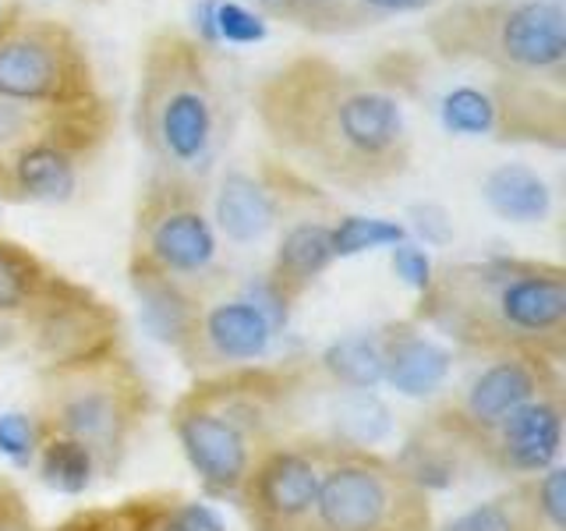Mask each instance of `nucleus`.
Listing matches in <instances>:
<instances>
[{
	"mask_svg": "<svg viewBox=\"0 0 566 531\" xmlns=\"http://www.w3.org/2000/svg\"><path fill=\"white\" fill-rule=\"evenodd\" d=\"M252 106L280 164L315 188L368 195L411 170L415 135L397 88L323 53H294L265 71Z\"/></svg>",
	"mask_w": 566,
	"mask_h": 531,
	"instance_id": "nucleus-1",
	"label": "nucleus"
},
{
	"mask_svg": "<svg viewBox=\"0 0 566 531\" xmlns=\"http://www.w3.org/2000/svg\"><path fill=\"white\" fill-rule=\"evenodd\" d=\"M315 386V362H259L199 376L174 400L170 433L206 500H234L255 460L297 436Z\"/></svg>",
	"mask_w": 566,
	"mask_h": 531,
	"instance_id": "nucleus-2",
	"label": "nucleus"
},
{
	"mask_svg": "<svg viewBox=\"0 0 566 531\" xmlns=\"http://www.w3.org/2000/svg\"><path fill=\"white\" fill-rule=\"evenodd\" d=\"M415 323L474 358H566V270L548 259L489 256L436 266Z\"/></svg>",
	"mask_w": 566,
	"mask_h": 531,
	"instance_id": "nucleus-3",
	"label": "nucleus"
},
{
	"mask_svg": "<svg viewBox=\"0 0 566 531\" xmlns=\"http://www.w3.org/2000/svg\"><path fill=\"white\" fill-rule=\"evenodd\" d=\"M209 50L185 29L153 32L142 46L135 88V135L153 170L195 185H209L234 128Z\"/></svg>",
	"mask_w": 566,
	"mask_h": 531,
	"instance_id": "nucleus-4",
	"label": "nucleus"
},
{
	"mask_svg": "<svg viewBox=\"0 0 566 531\" xmlns=\"http://www.w3.org/2000/svg\"><path fill=\"white\" fill-rule=\"evenodd\" d=\"M43 433L67 436L93 454L99 482L120 475L135 439L153 415V386L124 351L35 372V407Z\"/></svg>",
	"mask_w": 566,
	"mask_h": 531,
	"instance_id": "nucleus-5",
	"label": "nucleus"
},
{
	"mask_svg": "<svg viewBox=\"0 0 566 531\" xmlns=\"http://www.w3.org/2000/svg\"><path fill=\"white\" fill-rule=\"evenodd\" d=\"M442 61H474L495 79L563 85L566 11L563 0H453L424 25Z\"/></svg>",
	"mask_w": 566,
	"mask_h": 531,
	"instance_id": "nucleus-6",
	"label": "nucleus"
},
{
	"mask_svg": "<svg viewBox=\"0 0 566 531\" xmlns=\"http://www.w3.org/2000/svg\"><path fill=\"white\" fill-rule=\"evenodd\" d=\"M209 185L153 170L138 191L128 280H174L188 288H209L227 277L220 262V235L209 220Z\"/></svg>",
	"mask_w": 566,
	"mask_h": 531,
	"instance_id": "nucleus-7",
	"label": "nucleus"
},
{
	"mask_svg": "<svg viewBox=\"0 0 566 531\" xmlns=\"http://www.w3.org/2000/svg\"><path fill=\"white\" fill-rule=\"evenodd\" d=\"M432 496L394 457L333 439L308 531H432Z\"/></svg>",
	"mask_w": 566,
	"mask_h": 531,
	"instance_id": "nucleus-8",
	"label": "nucleus"
},
{
	"mask_svg": "<svg viewBox=\"0 0 566 531\" xmlns=\"http://www.w3.org/2000/svg\"><path fill=\"white\" fill-rule=\"evenodd\" d=\"M0 96L35 106H85L103 100L88 43L61 18L4 4L0 14Z\"/></svg>",
	"mask_w": 566,
	"mask_h": 531,
	"instance_id": "nucleus-9",
	"label": "nucleus"
},
{
	"mask_svg": "<svg viewBox=\"0 0 566 531\" xmlns=\"http://www.w3.org/2000/svg\"><path fill=\"white\" fill-rule=\"evenodd\" d=\"M291 312L270 294L265 280H217L202 291L181 347L174 354L195 379L212 372L259 365L270 358L273 341L287 330Z\"/></svg>",
	"mask_w": 566,
	"mask_h": 531,
	"instance_id": "nucleus-10",
	"label": "nucleus"
},
{
	"mask_svg": "<svg viewBox=\"0 0 566 531\" xmlns=\"http://www.w3.org/2000/svg\"><path fill=\"white\" fill-rule=\"evenodd\" d=\"M124 333H128L124 319L111 301L96 294L88 283H78L57 270L29 319L14 358L29 362L35 372L64 368L111 351H124L128 344Z\"/></svg>",
	"mask_w": 566,
	"mask_h": 531,
	"instance_id": "nucleus-11",
	"label": "nucleus"
},
{
	"mask_svg": "<svg viewBox=\"0 0 566 531\" xmlns=\"http://www.w3.org/2000/svg\"><path fill=\"white\" fill-rule=\"evenodd\" d=\"M114 135V106L111 100H96L75 106L61 128L35 142L8 167L0 185V202H43L61 206L71 202L82 188L85 170L103 153Z\"/></svg>",
	"mask_w": 566,
	"mask_h": 531,
	"instance_id": "nucleus-12",
	"label": "nucleus"
},
{
	"mask_svg": "<svg viewBox=\"0 0 566 531\" xmlns=\"http://www.w3.org/2000/svg\"><path fill=\"white\" fill-rule=\"evenodd\" d=\"M329 442V436L297 433L255 460L230 500L248 531H308Z\"/></svg>",
	"mask_w": 566,
	"mask_h": 531,
	"instance_id": "nucleus-13",
	"label": "nucleus"
},
{
	"mask_svg": "<svg viewBox=\"0 0 566 531\" xmlns=\"http://www.w3.org/2000/svg\"><path fill=\"white\" fill-rule=\"evenodd\" d=\"M553 389H563L559 365L535 358V354H500V358H482V365L424 418L457 436L474 457V442L489 429H495L521 404L553 394Z\"/></svg>",
	"mask_w": 566,
	"mask_h": 531,
	"instance_id": "nucleus-14",
	"label": "nucleus"
},
{
	"mask_svg": "<svg viewBox=\"0 0 566 531\" xmlns=\"http://www.w3.org/2000/svg\"><path fill=\"white\" fill-rule=\"evenodd\" d=\"M563 389L527 400L474 442V465L503 478H521V482L556 468L563 450Z\"/></svg>",
	"mask_w": 566,
	"mask_h": 531,
	"instance_id": "nucleus-15",
	"label": "nucleus"
},
{
	"mask_svg": "<svg viewBox=\"0 0 566 531\" xmlns=\"http://www.w3.org/2000/svg\"><path fill=\"white\" fill-rule=\"evenodd\" d=\"M209 220L217 227L220 241L227 244H259L283 217V191L265 174H252L241 167H230L220 174V181L206 191Z\"/></svg>",
	"mask_w": 566,
	"mask_h": 531,
	"instance_id": "nucleus-16",
	"label": "nucleus"
},
{
	"mask_svg": "<svg viewBox=\"0 0 566 531\" xmlns=\"http://www.w3.org/2000/svg\"><path fill=\"white\" fill-rule=\"evenodd\" d=\"M495 100V138L503 142H538L548 149L566 146V100L563 85L495 79L489 85Z\"/></svg>",
	"mask_w": 566,
	"mask_h": 531,
	"instance_id": "nucleus-17",
	"label": "nucleus"
},
{
	"mask_svg": "<svg viewBox=\"0 0 566 531\" xmlns=\"http://www.w3.org/2000/svg\"><path fill=\"white\" fill-rule=\"evenodd\" d=\"M382 330V383L400 397L424 400L447 389L453 372V354L415 319L386 323Z\"/></svg>",
	"mask_w": 566,
	"mask_h": 531,
	"instance_id": "nucleus-18",
	"label": "nucleus"
},
{
	"mask_svg": "<svg viewBox=\"0 0 566 531\" xmlns=\"http://www.w3.org/2000/svg\"><path fill=\"white\" fill-rule=\"evenodd\" d=\"M329 227L333 223L323 217H297L280 230L270 270L262 273V280L287 312H294V305L308 294L312 283L336 262Z\"/></svg>",
	"mask_w": 566,
	"mask_h": 531,
	"instance_id": "nucleus-19",
	"label": "nucleus"
},
{
	"mask_svg": "<svg viewBox=\"0 0 566 531\" xmlns=\"http://www.w3.org/2000/svg\"><path fill=\"white\" fill-rule=\"evenodd\" d=\"M53 277H57V266H50L22 241L0 238V358L18 354L22 333Z\"/></svg>",
	"mask_w": 566,
	"mask_h": 531,
	"instance_id": "nucleus-20",
	"label": "nucleus"
},
{
	"mask_svg": "<svg viewBox=\"0 0 566 531\" xmlns=\"http://www.w3.org/2000/svg\"><path fill=\"white\" fill-rule=\"evenodd\" d=\"M394 460L403 468V475L415 478L429 496L457 486L468 471L478 468L464 442L450 436L447 429H439V425L429 421L424 415L411 429V436L403 439V447Z\"/></svg>",
	"mask_w": 566,
	"mask_h": 531,
	"instance_id": "nucleus-21",
	"label": "nucleus"
},
{
	"mask_svg": "<svg viewBox=\"0 0 566 531\" xmlns=\"http://www.w3.org/2000/svg\"><path fill=\"white\" fill-rule=\"evenodd\" d=\"M485 206L506 223H542L553 212V188L527 164H500L482 177Z\"/></svg>",
	"mask_w": 566,
	"mask_h": 531,
	"instance_id": "nucleus-22",
	"label": "nucleus"
},
{
	"mask_svg": "<svg viewBox=\"0 0 566 531\" xmlns=\"http://www.w3.org/2000/svg\"><path fill=\"white\" fill-rule=\"evenodd\" d=\"M315 368L333 389L376 394L382 386V330H358L333 341L315 358Z\"/></svg>",
	"mask_w": 566,
	"mask_h": 531,
	"instance_id": "nucleus-23",
	"label": "nucleus"
},
{
	"mask_svg": "<svg viewBox=\"0 0 566 531\" xmlns=\"http://www.w3.org/2000/svg\"><path fill=\"white\" fill-rule=\"evenodd\" d=\"M128 283L138 298L142 326L149 330L153 341H159L170 351L181 347L206 288H188V283H174V280H128Z\"/></svg>",
	"mask_w": 566,
	"mask_h": 531,
	"instance_id": "nucleus-24",
	"label": "nucleus"
},
{
	"mask_svg": "<svg viewBox=\"0 0 566 531\" xmlns=\"http://www.w3.org/2000/svg\"><path fill=\"white\" fill-rule=\"evenodd\" d=\"M32 471L40 475V482L50 492H61V496H82L93 486H99V471H96L93 454H88L82 442L67 439V436H53V433H43L40 450H35V460H32Z\"/></svg>",
	"mask_w": 566,
	"mask_h": 531,
	"instance_id": "nucleus-25",
	"label": "nucleus"
},
{
	"mask_svg": "<svg viewBox=\"0 0 566 531\" xmlns=\"http://www.w3.org/2000/svg\"><path fill=\"white\" fill-rule=\"evenodd\" d=\"M75 111V106H35L0 96V185H4L8 167L35 142H43L61 128V121Z\"/></svg>",
	"mask_w": 566,
	"mask_h": 531,
	"instance_id": "nucleus-26",
	"label": "nucleus"
},
{
	"mask_svg": "<svg viewBox=\"0 0 566 531\" xmlns=\"http://www.w3.org/2000/svg\"><path fill=\"white\" fill-rule=\"evenodd\" d=\"M164 500H167V489H153V492H138L117 503L82 507L46 531H153L159 510H164Z\"/></svg>",
	"mask_w": 566,
	"mask_h": 531,
	"instance_id": "nucleus-27",
	"label": "nucleus"
},
{
	"mask_svg": "<svg viewBox=\"0 0 566 531\" xmlns=\"http://www.w3.org/2000/svg\"><path fill=\"white\" fill-rule=\"evenodd\" d=\"M524 531H566V468L556 465L517 482Z\"/></svg>",
	"mask_w": 566,
	"mask_h": 531,
	"instance_id": "nucleus-28",
	"label": "nucleus"
},
{
	"mask_svg": "<svg viewBox=\"0 0 566 531\" xmlns=\"http://www.w3.org/2000/svg\"><path fill=\"white\" fill-rule=\"evenodd\" d=\"M273 14L318 35H336V32H354L371 25L361 14L358 0H280Z\"/></svg>",
	"mask_w": 566,
	"mask_h": 531,
	"instance_id": "nucleus-29",
	"label": "nucleus"
},
{
	"mask_svg": "<svg viewBox=\"0 0 566 531\" xmlns=\"http://www.w3.org/2000/svg\"><path fill=\"white\" fill-rule=\"evenodd\" d=\"M333 259H354L361 252H376V248H394L407 241V227L386 217H340L329 227Z\"/></svg>",
	"mask_w": 566,
	"mask_h": 531,
	"instance_id": "nucleus-30",
	"label": "nucleus"
},
{
	"mask_svg": "<svg viewBox=\"0 0 566 531\" xmlns=\"http://www.w3.org/2000/svg\"><path fill=\"white\" fill-rule=\"evenodd\" d=\"M439 124L450 135H495V100L489 88L457 85L439 100Z\"/></svg>",
	"mask_w": 566,
	"mask_h": 531,
	"instance_id": "nucleus-31",
	"label": "nucleus"
},
{
	"mask_svg": "<svg viewBox=\"0 0 566 531\" xmlns=\"http://www.w3.org/2000/svg\"><path fill=\"white\" fill-rule=\"evenodd\" d=\"M432 531H524V518H521V492L517 486L492 496V500H482L468 510H460L457 518L442 521Z\"/></svg>",
	"mask_w": 566,
	"mask_h": 531,
	"instance_id": "nucleus-32",
	"label": "nucleus"
},
{
	"mask_svg": "<svg viewBox=\"0 0 566 531\" xmlns=\"http://www.w3.org/2000/svg\"><path fill=\"white\" fill-rule=\"evenodd\" d=\"M40 439L43 425L32 412H0V457H8L14 468H32Z\"/></svg>",
	"mask_w": 566,
	"mask_h": 531,
	"instance_id": "nucleus-33",
	"label": "nucleus"
},
{
	"mask_svg": "<svg viewBox=\"0 0 566 531\" xmlns=\"http://www.w3.org/2000/svg\"><path fill=\"white\" fill-rule=\"evenodd\" d=\"M153 531H227V524L209 503L191 500V496L181 492H167Z\"/></svg>",
	"mask_w": 566,
	"mask_h": 531,
	"instance_id": "nucleus-34",
	"label": "nucleus"
},
{
	"mask_svg": "<svg viewBox=\"0 0 566 531\" xmlns=\"http://www.w3.org/2000/svg\"><path fill=\"white\" fill-rule=\"evenodd\" d=\"M212 25H217V40L220 43H234V46H248V43H262L270 25L265 18L248 11L238 0H217V11H212Z\"/></svg>",
	"mask_w": 566,
	"mask_h": 531,
	"instance_id": "nucleus-35",
	"label": "nucleus"
},
{
	"mask_svg": "<svg viewBox=\"0 0 566 531\" xmlns=\"http://www.w3.org/2000/svg\"><path fill=\"white\" fill-rule=\"evenodd\" d=\"M389 266H394V273H397L415 294H421L424 288H429V283H432V273H436L432 256L424 252V244H418V241H411V238L389 248Z\"/></svg>",
	"mask_w": 566,
	"mask_h": 531,
	"instance_id": "nucleus-36",
	"label": "nucleus"
},
{
	"mask_svg": "<svg viewBox=\"0 0 566 531\" xmlns=\"http://www.w3.org/2000/svg\"><path fill=\"white\" fill-rule=\"evenodd\" d=\"M407 220H411V230L424 241V244H432V248H442V244H450L453 241V220H450V212L436 206V202H418L407 209Z\"/></svg>",
	"mask_w": 566,
	"mask_h": 531,
	"instance_id": "nucleus-37",
	"label": "nucleus"
},
{
	"mask_svg": "<svg viewBox=\"0 0 566 531\" xmlns=\"http://www.w3.org/2000/svg\"><path fill=\"white\" fill-rule=\"evenodd\" d=\"M0 531H43L29 510L25 492L8 478H0Z\"/></svg>",
	"mask_w": 566,
	"mask_h": 531,
	"instance_id": "nucleus-38",
	"label": "nucleus"
},
{
	"mask_svg": "<svg viewBox=\"0 0 566 531\" xmlns=\"http://www.w3.org/2000/svg\"><path fill=\"white\" fill-rule=\"evenodd\" d=\"M439 4V0H358L361 14L368 18L371 25L382 22V18H394V14H415Z\"/></svg>",
	"mask_w": 566,
	"mask_h": 531,
	"instance_id": "nucleus-39",
	"label": "nucleus"
},
{
	"mask_svg": "<svg viewBox=\"0 0 566 531\" xmlns=\"http://www.w3.org/2000/svg\"><path fill=\"white\" fill-rule=\"evenodd\" d=\"M212 11H217V0H195L191 8V25H195V40L206 43V46H217V25H212Z\"/></svg>",
	"mask_w": 566,
	"mask_h": 531,
	"instance_id": "nucleus-40",
	"label": "nucleus"
},
{
	"mask_svg": "<svg viewBox=\"0 0 566 531\" xmlns=\"http://www.w3.org/2000/svg\"><path fill=\"white\" fill-rule=\"evenodd\" d=\"M255 4H262L265 11H270V14H273V11H276V4H280V0H255Z\"/></svg>",
	"mask_w": 566,
	"mask_h": 531,
	"instance_id": "nucleus-41",
	"label": "nucleus"
},
{
	"mask_svg": "<svg viewBox=\"0 0 566 531\" xmlns=\"http://www.w3.org/2000/svg\"><path fill=\"white\" fill-rule=\"evenodd\" d=\"M0 14H4V4H0Z\"/></svg>",
	"mask_w": 566,
	"mask_h": 531,
	"instance_id": "nucleus-42",
	"label": "nucleus"
}]
</instances>
